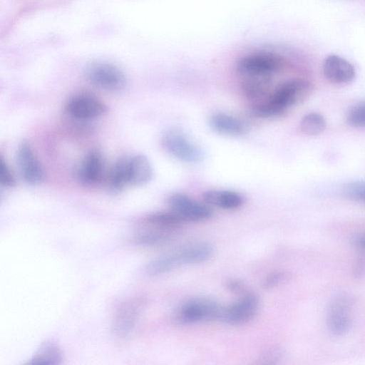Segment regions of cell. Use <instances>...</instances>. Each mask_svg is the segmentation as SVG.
<instances>
[{
  "label": "cell",
  "instance_id": "cell-1",
  "mask_svg": "<svg viewBox=\"0 0 365 365\" xmlns=\"http://www.w3.org/2000/svg\"><path fill=\"white\" fill-rule=\"evenodd\" d=\"M312 91V85L305 79L288 80L264 100L257 103L253 113L263 118L279 115L290 107L302 103L308 98Z\"/></svg>",
  "mask_w": 365,
  "mask_h": 365
},
{
  "label": "cell",
  "instance_id": "cell-2",
  "mask_svg": "<svg viewBox=\"0 0 365 365\" xmlns=\"http://www.w3.org/2000/svg\"><path fill=\"white\" fill-rule=\"evenodd\" d=\"M213 253L214 248L210 243L192 242L153 259L147 264L145 273L150 277L158 276L182 265L205 262Z\"/></svg>",
  "mask_w": 365,
  "mask_h": 365
},
{
  "label": "cell",
  "instance_id": "cell-3",
  "mask_svg": "<svg viewBox=\"0 0 365 365\" xmlns=\"http://www.w3.org/2000/svg\"><path fill=\"white\" fill-rule=\"evenodd\" d=\"M287 66L281 55L269 51L255 52L242 57L237 63V71L244 76H268Z\"/></svg>",
  "mask_w": 365,
  "mask_h": 365
},
{
  "label": "cell",
  "instance_id": "cell-4",
  "mask_svg": "<svg viewBox=\"0 0 365 365\" xmlns=\"http://www.w3.org/2000/svg\"><path fill=\"white\" fill-rule=\"evenodd\" d=\"M88 79L96 86L108 91L115 92L123 89L126 77L118 66L106 62H95L86 70Z\"/></svg>",
  "mask_w": 365,
  "mask_h": 365
},
{
  "label": "cell",
  "instance_id": "cell-5",
  "mask_svg": "<svg viewBox=\"0 0 365 365\" xmlns=\"http://www.w3.org/2000/svg\"><path fill=\"white\" fill-rule=\"evenodd\" d=\"M222 307L207 297L192 299L182 305L177 318L182 324L220 319Z\"/></svg>",
  "mask_w": 365,
  "mask_h": 365
},
{
  "label": "cell",
  "instance_id": "cell-6",
  "mask_svg": "<svg viewBox=\"0 0 365 365\" xmlns=\"http://www.w3.org/2000/svg\"><path fill=\"white\" fill-rule=\"evenodd\" d=\"M170 210L177 214L184 222H199L212 216V209L182 193H174L167 199Z\"/></svg>",
  "mask_w": 365,
  "mask_h": 365
},
{
  "label": "cell",
  "instance_id": "cell-7",
  "mask_svg": "<svg viewBox=\"0 0 365 365\" xmlns=\"http://www.w3.org/2000/svg\"><path fill=\"white\" fill-rule=\"evenodd\" d=\"M162 144L169 154L183 162L198 163L203 158L202 150L178 130H168L162 138Z\"/></svg>",
  "mask_w": 365,
  "mask_h": 365
},
{
  "label": "cell",
  "instance_id": "cell-8",
  "mask_svg": "<svg viewBox=\"0 0 365 365\" xmlns=\"http://www.w3.org/2000/svg\"><path fill=\"white\" fill-rule=\"evenodd\" d=\"M259 299L252 293L244 294L239 299L222 307L220 320L230 325H242L252 320L259 309Z\"/></svg>",
  "mask_w": 365,
  "mask_h": 365
},
{
  "label": "cell",
  "instance_id": "cell-9",
  "mask_svg": "<svg viewBox=\"0 0 365 365\" xmlns=\"http://www.w3.org/2000/svg\"><path fill=\"white\" fill-rule=\"evenodd\" d=\"M143 308L140 298H132L123 302L113 319L111 329L118 337L125 338L133 331Z\"/></svg>",
  "mask_w": 365,
  "mask_h": 365
},
{
  "label": "cell",
  "instance_id": "cell-10",
  "mask_svg": "<svg viewBox=\"0 0 365 365\" xmlns=\"http://www.w3.org/2000/svg\"><path fill=\"white\" fill-rule=\"evenodd\" d=\"M351 300L345 294L336 297L330 303L327 315L329 331L334 336H343L350 329Z\"/></svg>",
  "mask_w": 365,
  "mask_h": 365
},
{
  "label": "cell",
  "instance_id": "cell-11",
  "mask_svg": "<svg viewBox=\"0 0 365 365\" xmlns=\"http://www.w3.org/2000/svg\"><path fill=\"white\" fill-rule=\"evenodd\" d=\"M66 112L78 120H89L103 115L106 106L91 93H79L72 96L66 104Z\"/></svg>",
  "mask_w": 365,
  "mask_h": 365
},
{
  "label": "cell",
  "instance_id": "cell-12",
  "mask_svg": "<svg viewBox=\"0 0 365 365\" xmlns=\"http://www.w3.org/2000/svg\"><path fill=\"white\" fill-rule=\"evenodd\" d=\"M16 162L24 180L31 185L41 183L44 178L43 168L31 145L23 141L16 151Z\"/></svg>",
  "mask_w": 365,
  "mask_h": 365
},
{
  "label": "cell",
  "instance_id": "cell-13",
  "mask_svg": "<svg viewBox=\"0 0 365 365\" xmlns=\"http://www.w3.org/2000/svg\"><path fill=\"white\" fill-rule=\"evenodd\" d=\"M322 71L325 78L336 84L349 83L356 76L353 65L345 58L335 54L329 55L324 59Z\"/></svg>",
  "mask_w": 365,
  "mask_h": 365
},
{
  "label": "cell",
  "instance_id": "cell-14",
  "mask_svg": "<svg viewBox=\"0 0 365 365\" xmlns=\"http://www.w3.org/2000/svg\"><path fill=\"white\" fill-rule=\"evenodd\" d=\"M103 168L104 163L101 153L97 150H92L85 156L78 168V179L84 185H96L102 178Z\"/></svg>",
  "mask_w": 365,
  "mask_h": 365
},
{
  "label": "cell",
  "instance_id": "cell-15",
  "mask_svg": "<svg viewBox=\"0 0 365 365\" xmlns=\"http://www.w3.org/2000/svg\"><path fill=\"white\" fill-rule=\"evenodd\" d=\"M153 168L149 160L143 155H135L128 160V184L140 186L152 178Z\"/></svg>",
  "mask_w": 365,
  "mask_h": 365
},
{
  "label": "cell",
  "instance_id": "cell-16",
  "mask_svg": "<svg viewBox=\"0 0 365 365\" xmlns=\"http://www.w3.org/2000/svg\"><path fill=\"white\" fill-rule=\"evenodd\" d=\"M202 197L207 204L225 210L237 209L244 202L241 195L232 190H207L203 193Z\"/></svg>",
  "mask_w": 365,
  "mask_h": 365
},
{
  "label": "cell",
  "instance_id": "cell-17",
  "mask_svg": "<svg viewBox=\"0 0 365 365\" xmlns=\"http://www.w3.org/2000/svg\"><path fill=\"white\" fill-rule=\"evenodd\" d=\"M245 77V78L242 82V90L247 98L251 100H257L259 101V100H264L269 96L268 93L270 87L269 77ZM258 101H257V103Z\"/></svg>",
  "mask_w": 365,
  "mask_h": 365
},
{
  "label": "cell",
  "instance_id": "cell-18",
  "mask_svg": "<svg viewBox=\"0 0 365 365\" xmlns=\"http://www.w3.org/2000/svg\"><path fill=\"white\" fill-rule=\"evenodd\" d=\"M210 124L215 131L229 135L238 136L245 133V127L239 119L225 113L213 115Z\"/></svg>",
  "mask_w": 365,
  "mask_h": 365
},
{
  "label": "cell",
  "instance_id": "cell-19",
  "mask_svg": "<svg viewBox=\"0 0 365 365\" xmlns=\"http://www.w3.org/2000/svg\"><path fill=\"white\" fill-rule=\"evenodd\" d=\"M128 160L129 158L122 157L111 168L108 178L110 192H118L128 184Z\"/></svg>",
  "mask_w": 365,
  "mask_h": 365
},
{
  "label": "cell",
  "instance_id": "cell-20",
  "mask_svg": "<svg viewBox=\"0 0 365 365\" xmlns=\"http://www.w3.org/2000/svg\"><path fill=\"white\" fill-rule=\"evenodd\" d=\"M61 351L56 344L47 341L31 358L29 364L32 365H56L61 362Z\"/></svg>",
  "mask_w": 365,
  "mask_h": 365
},
{
  "label": "cell",
  "instance_id": "cell-21",
  "mask_svg": "<svg viewBox=\"0 0 365 365\" xmlns=\"http://www.w3.org/2000/svg\"><path fill=\"white\" fill-rule=\"evenodd\" d=\"M172 236L171 230L156 227L154 230H147L136 233L133 241L141 246L154 247L167 243L172 239Z\"/></svg>",
  "mask_w": 365,
  "mask_h": 365
},
{
  "label": "cell",
  "instance_id": "cell-22",
  "mask_svg": "<svg viewBox=\"0 0 365 365\" xmlns=\"http://www.w3.org/2000/svg\"><path fill=\"white\" fill-rule=\"evenodd\" d=\"M146 221L155 227L172 230L184 221L174 212L170 210L155 212L146 217Z\"/></svg>",
  "mask_w": 365,
  "mask_h": 365
},
{
  "label": "cell",
  "instance_id": "cell-23",
  "mask_svg": "<svg viewBox=\"0 0 365 365\" xmlns=\"http://www.w3.org/2000/svg\"><path fill=\"white\" fill-rule=\"evenodd\" d=\"M325 127L326 120L324 116L317 113L305 115L299 124L302 132L309 135H317L322 133Z\"/></svg>",
  "mask_w": 365,
  "mask_h": 365
},
{
  "label": "cell",
  "instance_id": "cell-24",
  "mask_svg": "<svg viewBox=\"0 0 365 365\" xmlns=\"http://www.w3.org/2000/svg\"><path fill=\"white\" fill-rule=\"evenodd\" d=\"M347 122L353 127H365V101L352 107L347 114Z\"/></svg>",
  "mask_w": 365,
  "mask_h": 365
},
{
  "label": "cell",
  "instance_id": "cell-25",
  "mask_svg": "<svg viewBox=\"0 0 365 365\" xmlns=\"http://www.w3.org/2000/svg\"><path fill=\"white\" fill-rule=\"evenodd\" d=\"M344 192L351 198L365 202V182H355L346 186Z\"/></svg>",
  "mask_w": 365,
  "mask_h": 365
},
{
  "label": "cell",
  "instance_id": "cell-26",
  "mask_svg": "<svg viewBox=\"0 0 365 365\" xmlns=\"http://www.w3.org/2000/svg\"><path fill=\"white\" fill-rule=\"evenodd\" d=\"M0 182L6 187H11L16 184L15 178L2 157L0 160Z\"/></svg>",
  "mask_w": 365,
  "mask_h": 365
},
{
  "label": "cell",
  "instance_id": "cell-27",
  "mask_svg": "<svg viewBox=\"0 0 365 365\" xmlns=\"http://www.w3.org/2000/svg\"><path fill=\"white\" fill-rule=\"evenodd\" d=\"M286 278L287 274L284 272L275 271L265 277L262 286L264 289H271L282 283Z\"/></svg>",
  "mask_w": 365,
  "mask_h": 365
},
{
  "label": "cell",
  "instance_id": "cell-28",
  "mask_svg": "<svg viewBox=\"0 0 365 365\" xmlns=\"http://www.w3.org/2000/svg\"><path fill=\"white\" fill-rule=\"evenodd\" d=\"M282 351L277 347H269L264 350L259 358L261 363L265 364H272L277 362L281 358Z\"/></svg>",
  "mask_w": 365,
  "mask_h": 365
},
{
  "label": "cell",
  "instance_id": "cell-29",
  "mask_svg": "<svg viewBox=\"0 0 365 365\" xmlns=\"http://www.w3.org/2000/svg\"><path fill=\"white\" fill-rule=\"evenodd\" d=\"M227 289L235 293H243L245 290L244 283L238 279H230L227 283Z\"/></svg>",
  "mask_w": 365,
  "mask_h": 365
},
{
  "label": "cell",
  "instance_id": "cell-30",
  "mask_svg": "<svg viewBox=\"0 0 365 365\" xmlns=\"http://www.w3.org/2000/svg\"><path fill=\"white\" fill-rule=\"evenodd\" d=\"M354 242L358 247L365 250V235L356 237Z\"/></svg>",
  "mask_w": 365,
  "mask_h": 365
}]
</instances>
